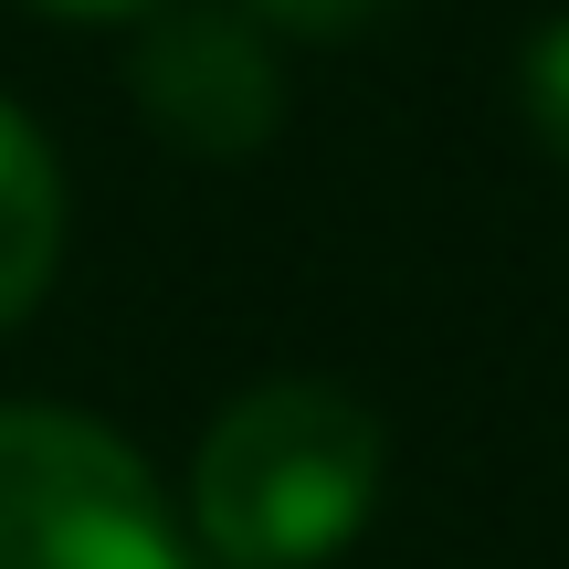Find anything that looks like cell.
I'll use <instances>...</instances> for the list:
<instances>
[{
	"label": "cell",
	"mask_w": 569,
	"mask_h": 569,
	"mask_svg": "<svg viewBox=\"0 0 569 569\" xmlns=\"http://www.w3.org/2000/svg\"><path fill=\"white\" fill-rule=\"evenodd\" d=\"M390 496V422L348 380H264L190 453V538L222 569H327Z\"/></svg>",
	"instance_id": "obj_1"
},
{
	"label": "cell",
	"mask_w": 569,
	"mask_h": 569,
	"mask_svg": "<svg viewBox=\"0 0 569 569\" xmlns=\"http://www.w3.org/2000/svg\"><path fill=\"white\" fill-rule=\"evenodd\" d=\"M0 569H190V517L117 422L0 401Z\"/></svg>",
	"instance_id": "obj_2"
},
{
	"label": "cell",
	"mask_w": 569,
	"mask_h": 569,
	"mask_svg": "<svg viewBox=\"0 0 569 569\" xmlns=\"http://www.w3.org/2000/svg\"><path fill=\"white\" fill-rule=\"evenodd\" d=\"M127 96L138 127L180 159H253L284 127V53L243 0H159L127 21Z\"/></svg>",
	"instance_id": "obj_3"
},
{
	"label": "cell",
	"mask_w": 569,
	"mask_h": 569,
	"mask_svg": "<svg viewBox=\"0 0 569 569\" xmlns=\"http://www.w3.org/2000/svg\"><path fill=\"white\" fill-rule=\"evenodd\" d=\"M63 232H74V201H63V159L11 96H0V327H21L63 274Z\"/></svg>",
	"instance_id": "obj_4"
},
{
	"label": "cell",
	"mask_w": 569,
	"mask_h": 569,
	"mask_svg": "<svg viewBox=\"0 0 569 569\" xmlns=\"http://www.w3.org/2000/svg\"><path fill=\"white\" fill-rule=\"evenodd\" d=\"M517 117H528V138L569 169V11H549L528 32V53H517Z\"/></svg>",
	"instance_id": "obj_5"
},
{
	"label": "cell",
	"mask_w": 569,
	"mask_h": 569,
	"mask_svg": "<svg viewBox=\"0 0 569 569\" xmlns=\"http://www.w3.org/2000/svg\"><path fill=\"white\" fill-rule=\"evenodd\" d=\"M264 32H296V42H338V32H369L390 0H243Z\"/></svg>",
	"instance_id": "obj_6"
},
{
	"label": "cell",
	"mask_w": 569,
	"mask_h": 569,
	"mask_svg": "<svg viewBox=\"0 0 569 569\" xmlns=\"http://www.w3.org/2000/svg\"><path fill=\"white\" fill-rule=\"evenodd\" d=\"M32 11H53V21H148L159 0H32Z\"/></svg>",
	"instance_id": "obj_7"
}]
</instances>
